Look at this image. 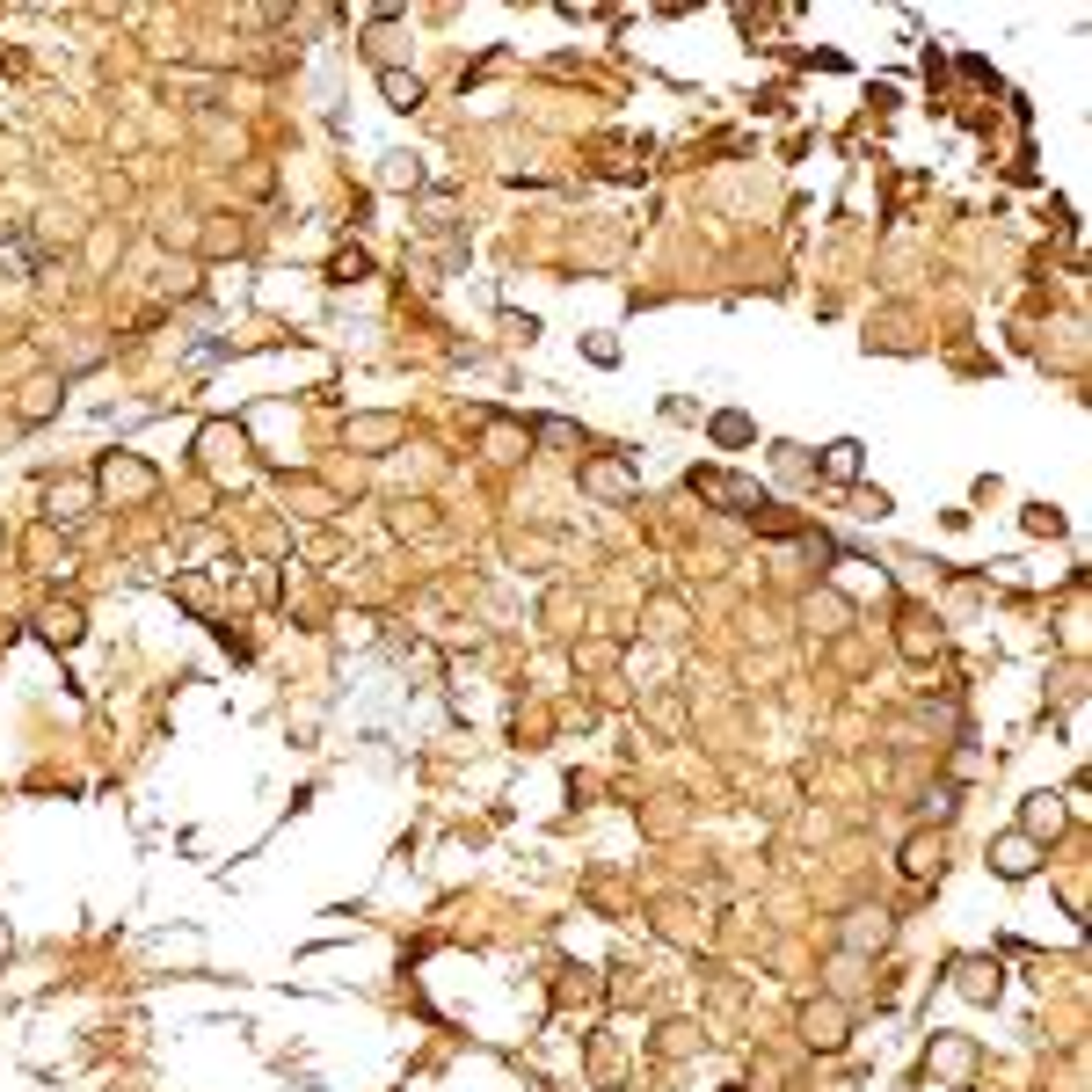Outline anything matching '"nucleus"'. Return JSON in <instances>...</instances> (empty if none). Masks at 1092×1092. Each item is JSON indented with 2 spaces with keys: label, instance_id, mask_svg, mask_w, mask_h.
<instances>
[{
  "label": "nucleus",
  "instance_id": "obj_1",
  "mask_svg": "<svg viewBox=\"0 0 1092 1092\" xmlns=\"http://www.w3.org/2000/svg\"><path fill=\"white\" fill-rule=\"evenodd\" d=\"M852 466H859V444H830V473L837 481H852Z\"/></svg>",
  "mask_w": 1092,
  "mask_h": 1092
},
{
  "label": "nucleus",
  "instance_id": "obj_2",
  "mask_svg": "<svg viewBox=\"0 0 1092 1092\" xmlns=\"http://www.w3.org/2000/svg\"><path fill=\"white\" fill-rule=\"evenodd\" d=\"M998 867H1005V874H1027V867H1034V859H1027V845H1019V837H1012V845H998Z\"/></svg>",
  "mask_w": 1092,
  "mask_h": 1092
},
{
  "label": "nucleus",
  "instance_id": "obj_3",
  "mask_svg": "<svg viewBox=\"0 0 1092 1092\" xmlns=\"http://www.w3.org/2000/svg\"><path fill=\"white\" fill-rule=\"evenodd\" d=\"M903 867H910V874H925V867H940V852H932L925 837H918V845H910V852H903Z\"/></svg>",
  "mask_w": 1092,
  "mask_h": 1092
},
{
  "label": "nucleus",
  "instance_id": "obj_4",
  "mask_svg": "<svg viewBox=\"0 0 1092 1092\" xmlns=\"http://www.w3.org/2000/svg\"><path fill=\"white\" fill-rule=\"evenodd\" d=\"M386 95H394V102H400V109H408V102H416V95H422V88H416V80H400V73H386Z\"/></svg>",
  "mask_w": 1092,
  "mask_h": 1092
}]
</instances>
